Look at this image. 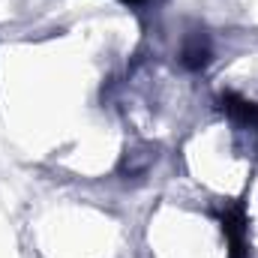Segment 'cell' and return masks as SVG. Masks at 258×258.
Instances as JSON below:
<instances>
[{
	"label": "cell",
	"instance_id": "1",
	"mask_svg": "<svg viewBox=\"0 0 258 258\" xmlns=\"http://www.w3.org/2000/svg\"><path fill=\"white\" fill-rule=\"evenodd\" d=\"M219 108L231 120H237L243 126H258V105L249 102V99H243V96H237V93H222L219 96Z\"/></svg>",
	"mask_w": 258,
	"mask_h": 258
},
{
	"label": "cell",
	"instance_id": "2",
	"mask_svg": "<svg viewBox=\"0 0 258 258\" xmlns=\"http://www.w3.org/2000/svg\"><path fill=\"white\" fill-rule=\"evenodd\" d=\"M222 228H225V234H228V240H231V258H243V231H246V225H243V210L240 207H234V210H228V213H222Z\"/></svg>",
	"mask_w": 258,
	"mask_h": 258
},
{
	"label": "cell",
	"instance_id": "3",
	"mask_svg": "<svg viewBox=\"0 0 258 258\" xmlns=\"http://www.w3.org/2000/svg\"><path fill=\"white\" fill-rule=\"evenodd\" d=\"M207 60H210V48H207V42H204L201 36H192V39L183 45V63L189 66V69H201Z\"/></svg>",
	"mask_w": 258,
	"mask_h": 258
},
{
	"label": "cell",
	"instance_id": "4",
	"mask_svg": "<svg viewBox=\"0 0 258 258\" xmlns=\"http://www.w3.org/2000/svg\"><path fill=\"white\" fill-rule=\"evenodd\" d=\"M123 3H141V0H123Z\"/></svg>",
	"mask_w": 258,
	"mask_h": 258
}]
</instances>
